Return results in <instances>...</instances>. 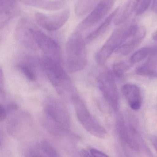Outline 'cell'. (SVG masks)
Wrapping results in <instances>:
<instances>
[{
  "instance_id": "cell-1",
  "label": "cell",
  "mask_w": 157,
  "mask_h": 157,
  "mask_svg": "<svg viewBox=\"0 0 157 157\" xmlns=\"http://www.w3.org/2000/svg\"><path fill=\"white\" fill-rule=\"evenodd\" d=\"M43 124L50 134L61 136L70 128L69 114L66 106L56 98L48 97L43 105Z\"/></svg>"
},
{
  "instance_id": "cell-2",
  "label": "cell",
  "mask_w": 157,
  "mask_h": 157,
  "mask_svg": "<svg viewBox=\"0 0 157 157\" xmlns=\"http://www.w3.org/2000/svg\"><path fill=\"white\" fill-rule=\"evenodd\" d=\"M40 64L50 82L59 94L71 97L76 96L70 78L61 65V62L43 57Z\"/></svg>"
},
{
  "instance_id": "cell-3",
  "label": "cell",
  "mask_w": 157,
  "mask_h": 157,
  "mask_svg": "<svg viewBox=\"0 0 157 157\" xmlns=\"http://www.w3.org/2000/svg\"><path fill=\"white\" fill-rule=\"evenodd\" d=\"M135 124L131 120L127 121L122 115L117 116L116 128L120 140L127 150L136 153L143 151L150 156V151L140 135Z\"/></svg>"
},
{
  "instance_id": "cell-4",
  "label": "cell",
  "mask_w": 157,
  "mask_h": 157,
  "mask_svg": "<svg viewBox=\"0 0 157 157\" xmlns=\"http://www.w3.org/2000/svg\"><path fill=\"white\" fill-rule=\"evenodd\" d=\"M85 39L82 32L76 30L66 44V59L69 71L76 72L83 70L88 64Z\"/></svg>"
},
{
  "instance_id": "cell-5",
  "label": "cell",
  "mask_w": 157,
  "mask_h": 157,
  "mask_svg": "<svg viewBox=\"0 0 157 157\" xmlns=\"http://www.w3.org/2000/svg\"><path fill=\"white\" fill-rule=\"evenodd\" d=\"M72 101L77 117L84 129L96 137H106L107 136L106 129L92 115L82 100L76 95Z\"/></svg>"
},
{
  "instance_id": "cell-6",
  "label": "cell",
  "mask_w": 157,
  "mask_h": 157,
  "mask_svg": "<svg viewBox=\"0 0 157 157\" xmlns=\"http://www.w3.org/2000/svg\"><path fill=\"white\" fill-rule=\"evenodd\" d=\"M114 74L109 71H104L98 78V85L104 97L115 111L119 108V93Z\"/></svg>"
},
{
  "instance_id": "cell-7",
  "label": "cell",
  "mask_w": 157,
  "mask_h": 157,
  "mask_svg": "<svg viewBox=\"0 0 157 157\" xmlns=\"http://www.w3.org/2000/svg\"><path fill=\"white\" fill-rule=\"evenodd\" d=\"M31 30L36 46L44 54L43 57L61 62V49L59 44L54 39L33 26Z\"/></svg>"
},
{
  "instance_id": "cell-8",
  "label": "cell",
  "mask_w": 157,
  "mask_h": 157,
  "mask_svg": "<svg viewBox=\"0 0 157 157\" xmlns=\"http://www.w3.org/2000/svg\"><path fill=\"white\" fill-rule=\"evenodd\" d=\"M129 25H124L116 29L101 48L96 53L95 59L99 65L105 63L114 51L121 45L126 35Z\"/></svg>"
},
{
  "instance_id": "cell-9",
  "label": "cell",
  "mask_w": 157,
  "mask_h": 157,
  "mask_svg": "<svg viewBox=\"0 0 157 157\" xmlns=\"http://www.w3.org/2000/svg\"><path fill=\"white\" fill-rule=\"evenodd\" d=\"M146 35L144 26L136 24L129 25L124 41L116 49V53L124 56L130 54L142 43Z\"/></svg>"
},
{
  "instance_id": "cell-10",
  "label": "cell",
  "mask_w": 157,
  "mask_h": 157,
  "mask_svg": "<svg viewBox=\"0 0 157 157\" xmlns=\"http://www.w3.org/2000/svg\"><path fill=\"white\" fill-rule=\"evenodd\" d=\"M116 1V0H101L76 30L82 32L95 25L108 13Z\"/></svg>"
},
{
  "instance_id": "cell-11",
  "label": "cell",
  "mask_w": 157,
  "mask_h": 157,
  "mask_svg": "<svg viewBox=\"0 0 157 157\" xmlns=\"http://www.w3.org/2000/svg\"><path fill=\"white\" fill-rule=\"evenodd\" d=\"M70 13V11L68 10L54 15L37 13L35 14V20L37 24L43 29L48 31H56L67 21Z\"/></svg>"
},
{
  "instance_id": "cell-12",
  "label": "cell",
  "mask_w": 157,
  "mask_h": 157,
  "mask_svg": "<svg viewBox=\"0 0 157 157\" xmlns=\"http://www.w3.org/2000/svg\"><path fill=\"white\" fill-rule=\"evenodd\" d=\"M32 25L26 19H23L18 23L16 29V37L19 43L28 48H38L31 32Z\"/></svg>"
},
{
  "instance_id": "cell-13",
  "label": "cell",
  "mask_w": 157,
  "mask_h": 157,
  "mask_svg": "<svg viewBox=\"0 0 157 157\" xmlns=\"http://www.w3.org/2000/svg\"><path fill=\"white\" fill-rule=\"evenodd\" d=\"M31 125V119L29 116L25 113H20L9 121L7 129L11 135L20 138L25 134Z\"/></svg>"
},
{
  "instance_id": "cell-14",
  "label": "cell",
  "mask_w": 157,
  "mask_h": 157,
  "mask_svg": "<svg viewBox=\"0 0 157 157\" xmlns=\"http://www.w3.org/2000/svg\"><path fill=\"white\" fill-rule=\"evenodd\" d=\"M121 92L129 107L134 111L140 109L142 104L141 93L137 86L127 83L122 86Z\"/></svg>"
},
{
  "instance_id": "cell-15",
  "label": "cell",
  "mask_w": 157,
  "mask_h": 157,
  "mask_svg": "<svg viewBox=\"0 0 157 157\" xmlns=\"http://www.w3.org/2000/svg\"><path fill=\"white\" fill-rule=\"evenodd\" d=\"M138 75L148 78H157V45L151 47L147 61L136 70Z\"/></svg>"
},
{
  "instance_id": "cell-16",
  "label": "cell",
  "mask_w": 157,
  "mask_h": 157,
  "mask_svg": "<svg viewBox=\"0 0 157 157\" xmlns=\"http://www.w3.org/2000/svg\"><path fill=\"white\" fill-rule=\"evenodd\" d=\"M18 0H0V26L3 28L18 13Z\"/></svg>"
},
{
  "instance_id": "cell-17",
  "label": "cell",
  "mask_w": 157,
  "mask_h": 157,
  "mask_svg": "<svg viewBox=\"0 0 157 157\" xmlns=\"http://www.w3.org/2000/svg\"><path fill=\"white\" fill-rule=\"evenodd\" d=\"M25 5L46 10H58L67 6L71 0H20Z\"/></svg>"
},
{
  "instance_id": "cell-18",
  "label": "cell",
  "mask_w": 157,
  "mask_h": 157,
  "mask_svg": "<svg viewBox=\"0 0 157 157\" xmlns=\"http://www.w3.org/2000/svg\"><path fill=\"white\" fill-rule=\"evenodd\" d=\"M28 157H59L58 152L48 141L42 140L27 151Z\"/></svg>"
},
{
  "instance_id": "cell-19",
  "label": "cell",
  "mask_w": 157,
  "mask_h": 157,
  "mask_svg": "<svg viewBox=\"0 0 157 157\" xmlns=\"http://www.w3.org/2000/svg\"><path fill=\"white\" fill-rule=\"evenodd\" d=\"M119 10V8H117L95 30L86 36L85 39L86 44H89L102 35L109 28L112 21L114 20Z\"/></svg>"
},
{
  "instance_id": "cell-20",
  "label": "cell",
  "mask_w": 157,
  "mask_h": 157,
  "mask_svg": "<svg viewBox=\"0 0 157 157\" xmlns=\"http://www.w3.org/2000/svg\"><path fill=\"white\" fill-rule=\"evenodd\" d=\"M140 0H128L126 4L122 9L120 13L114 19L115 24L119 25L124 22L130 15L137 9Z\"/></svg>"
},
{
  "instance_id": "cell-21",
  "label": "cell",
  "mask_w": 157,
  "mask_h": 157,
  "mask_svg": "<svg viewBox=\"0 0 157 157\" xmlns=\"http://www.w3.org/2000/svg\"><path fill=\"white\" fill-rule=\"evenodd\" d=\"M18 68L25 76L31 81L36 80V72L33 64L30 60H26L21 62L18 65Z\"/></svg>"
},
{
  "instance_id": "cell-22",
  "label": "cell",
  "mask_w": 157,
  "mask_h": 157,
  "mask_svg": "<svg viewBox=\"0 0 157 157\" xmlns=\"http://www.w3.org/2000/svg\"><path fill=\"white\" fill-rule=\"evenodd\" d=\"M94 1V0H78L76 7L77 15L82 16L86 14L92 9Z\"/></svg>"
},
{
  "instance_id": "cell-23",
  "label": "cell",
  "mask_w": 157,
  "mask_h": 157,
  "mask_svg": "<svg viewBox=\"0 0 157 157\" xmlns=\"http://www.w3.org/2000/svg\"><path fill=\"white\" fill-rule=\"evenodd\" d=\"M151 51V47L142 48L139 49L130 58V63L134 64L142 61L147 57H148Z\"/></svg>"
},
{
  "instance_id": "cell-24",
  "label": "cell",
  "mask_w": 157,
  "mask_h": 157,
  "mask_svg": "<svg viewBox=\"0 0 157 157\" xmlns=\"http://www.w3.org/2000/svg\"><path fill=\"white\" fill-rule=\"evenodd\" d=\"M130 64L124 61L117 62L113 66V72L114 75L118 78H121L129 69Z\"/></svg>"
},
{
  "instance_id": "cell-25",
  "label": "cell",
  "mask_w": 157,
  "mask_h": 157,
  "mask_svg": "<svg viewBox=\"0 0 157 157\" xmlns=\"http://www.w3.org/2000/svg\"><path fill=\"white\" fill-rule=\"evenodd\" d=\"M153 0H142L136 10V15H140L144 13L149 7Z\"/></svg>"
},
{
  "instance_id": "cell-26",
  "label": "cell",
  "mask_w": 157,
  "mask_h": 157,
  "mask_svg": "<svg viewBox=\"0 0 157 157\" xmlns=\"http://www.w3.org/2000/svg\"><path fill=\"white\" fill-rule=\"evenodd\" d=\"M89 152L91 156L93 157H108V155L104 152H102L95 148L90 149L89 150Z\"/></svg>"
},
{
  "instance_id": "cell-27",
  "label": "cell",
  "mask_w": 157,
  "mask_h": 157,
  "mask_svg": "<svg viewBox=\"0 0 157 157\" xmlns=\"http://www.w3.org/2000/svg\"><path fill=\"white\" fill-rule=\"evenodd\" d=\"M7 111L5 109L4 105L2 104L1 105V107H0V120L1 122L5 120L8 116Z\"/></svg>"
},
{
  "instance_id": "cell-28",
  "label": "cell",
  "mask_w": 157,
  "mask_h": 157,
  "mask_svg": "<svg viewBox=\"0 0 157 157\" xmlns=\"http://www.w3.org/2000/svg\"><path fill=\"white\" fill-rule=\"evenodd\" d=\"M151 141L153 147L157 152V137L152 136L151 138Z\"/></svg>"
},
{
  "instance_id": "cell-29",
  "label": "cell",
  "mask_w": 157,
  "mask_h": 157,
  "mask_svg": "<svg viewBox=\"0 0 157 157\" xmlns=\"http://www.w3.org/2000/svg\"><path fill=\"white\" fill-rule=\"evenodd\" d=\"M152 10L153 12L157 14V0H153L152 4Z\"/></svg>"
},
{
  "instance_id": "cell-30",
  "label": "cell",
  "mask_w": 157,
  "mask_h": 157,
  "mask_svg": "<svg viewBox=\"0 0 157 157\" xmlns=\"http://www.w3.org/2000/svg\"><path fill=\"white\" fill-rule=\"evenodd\" d=\"M152 38L154 41L157 42V31L154 32L152 35Z\"/></svg>"
}]
</instances>
